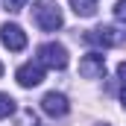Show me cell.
I'll return each mask as SVG.
<instances>
[{
    "instance_id": "obj_1",
    "label": "cell",
    "mask_w": 126,
    "mask_h": 126,
    "mask_svg": "<svg viewBox=\"0 0 126 126\" xmlns=\"http://www.w3.org/2000/svg\"><path fill=\"white\" fill-rule=\"evenodd\" d=\"M32 18H35V24L44 32H56L64 24L62 21V9H59L56 3H47V0H41V3L32 6Z\"/></svg>"
},
{
    "instance_id": "obj_2",
    "label": "cell",
    "mask_w": 126,
    "mask_h": 126,
    "mask_svg": "<svg viewBox=\"0 0 126 126\" xmlns=\"http://www.w3.org/2000/svg\"><path fill=\"white\" fill-rule=\"evenodd\" d=\"M38 62L44 64V67H53V70L67 67V50H64V44H56V41L41 44L38 47Z\"/></svg>"
},
{
    "instance_id": "obj_3",
    "label": "cell",
    "mask_w": 126,
    "mask_h": 126,
    "mask_svg": "<svg viewBox=\"0 0 126 126\" xmlns=\"http://www.w3.org/2000/svg\"><path fill=\"white\" fill-rule=\"evenodd\" d=\"M85 41L94 44V47H120L123 44V32H117L114 27H97V30H88L85 32Z\"/></svg>"
},
{
    "instance_id": "obj_4",
    "label": "cell",
    "mask_w": 126,
    "mask_h": 126,
    "mask_svg": "<svg viewBox=\"0 0 126 126\" xmlns=\"http://www.w3.org/2000/svg\"><path fill=\"white\" fill-rule=\"evenodd\" d=\"M15 79H18L21 88H35V85H41V82H44V64H41V62L21 64L18 73H15Z\"/></svg>"
},
{
    "instance_id": "obj_5",
    "label": "cell",
    "mask_w": 126,
    "mask_h": 126,
    "mask_svg": "<svg viewBox=\"0 0 126 126\" xmlns=\"http://www.w3.org/2000/svg\"><path fill=\"white\" fill-rule=\"evenodd\" d=\"M41 111L50 114V117H64V114L70 111V103H67V97H64V94L50 91V94L41 97Z\"/></svg>"
},
{
    "instance_id": "obj_6",
    "label": "cell",
    "mask_w": 126,
    "mask_h": 126,
    "mask_svg": "<svg viewBox=\"0 0 126 126\" xmlns=\"http://www.w3.org/2000/svg\"><path fill=\"white\" fill-rule=\"evenodd\" d=\"M0 41H3V47L6 50H24L27 47V32L21 30L18 24H3L0 27Z\"/></svg>"
},
{
    "instance_id": "obj_7",
    "label": "cell",
    "mask_w": 126,
    "mask_h": 126,
    "mask_svg": "<svg viewBox=\"0 0 126 126\" xmlns=\"http://www.w3.org/2000/svg\"><path fill=\"white\" fill-rule=\"evenodd\" d=\"M79 73H82L85 79H100V76L106 73V56H103V53H88V56H82Z\"/></svg>"
},
{
    "instance_id": "obj_8",
    "label": "cell",
    "mask_w": 126,
    "mask_h": 126,
    "mask_svg": "<svg viewBox=\"0 0 126 126\" xmlns=\"http://www.w3.org/2000/svg\"><path fill=\"white\" fill-rule=\"evenodd\" d=\"M70 9H73L79 18H91L97 12V0H70Z\"/></svg>"
},
{
    "instance_id": "obj_9",
    "label": "cell",
    "mask_w": 126,
    "mask_h": 126,
    "mask_svg": "<svg viewBox=\"0 0 126 126\" xmlns=\"http://www.w3.org/2000/svg\"><path fill=\"white\" fill-rule=\"evenodd\" d=\"M9 114H15V100L9 94H0V120L9 117Z\"/></svg>"
},
{
    "instance_id": "obj_10",
    "label": "cell",
    "mask_w": 126,
    "mask_h": 126,
    "mask_svg": "<svg viewBox=\"0 0 126 126\" xmlns=\"http://www.w3.org/2000/svg\"><path fill=\"white\" fill-rule=\"evenodd\" d=\"M3 6H6L9 12H21V9L27 6V0H3Z\"/></svg>"
},
{
    "instance_id": "obj_11",
    "label": "cell",
    "mask_w": 126,
    "mask_h": 126,
    "mask_svg": "<svg viewBox=\"0 0 126 126\" xmlns=\"http://www.w3.org/2000/svg\"><path fill=\"white\" fill-rule=\"evenodd\" d=\"M114 18L117 21H126V0H117L114 3Z\"/></svg>"
},
{
    "instance_id": "obj_12",
    "label": "cell",
    "mask_w": 126,
    "mask_h": 126,
    "mask_svg": "<svg viewBox=\"0 0 126 126\" xmlns=\"http://www.w3.org/2000/svg\"><path fill=\"white\" fill-rule=\"evenodd\" d=\"M117 76L123 79V85H126V62H120V64H117Z\"/></svg>"
},
{
    "instance_id": "obj_13",
    "label": "cell",
    "mask_w": 126,
    "mask_h": 126,
    "mask_svg": "<svg viewBox=\"0 0 126 126\" xmlns=\"http://www.w3.org/2000/svg\"><path fill=\"white\" fill-rule=\"evenodd\" d=\"M120 103H123V109H126V85H123V91H120Z\"/></svg>"
},
{
    "instance_id": "obj_14",
    "label": "cell",
    "mask_w": 126,
    "mask_h": 126,
    "mask_svg": "<svg viewBox=\"0 0 126 126\" xmlns=\"http://www.w3.org/2000/svg\"><path fill=\"white\" fill-rule=\"evenodd\" d=\"M0 76H3V64H0Z\"/></svg>"
},
{
    "instance_id": "obj_15",
    "label": "cell",
    "mask_w": 126,
    "mask_h": 126,
    "mask_svg": "<svg viewBox=\"0 0 126 126\" xmlns=\"http://www.w3.org/2000/svg\"><path fill=\"white\" fill-rule=\"evenodd\" d=\"M100 126H103V123H100Z\"/></svg>"
}]
</instances>
